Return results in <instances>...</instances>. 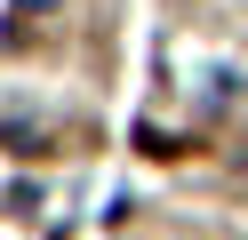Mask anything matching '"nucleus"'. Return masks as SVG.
<instances>
[{"label":"nucleus","instance_id":"1","mask_svg":"<svg viewBox=\"0 0 248 240\" xmlns=\"http://www.w3.org/2000/svg\"><path fill=\"white\" fill-rule=\"evenodd\" d=\"M48 8H64V0H8V32H40Z\"/></svg>","mask_w":248,"mask_h":240}]
</instances>
